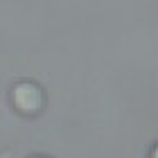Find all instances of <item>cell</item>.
<instances>
[{"label": "cell", "mask_w": 158, "mask_h": 158, "mask_svg": "<svg viewBox=\"0 0 158 158\" xmlns=\"http://www.w3.org/2000/svg\"><path fill=\"white\" fill-rule=\"evenodd\" d=\"M9 97H11L14 111L20 113L23 118H36L45 109V90L30 79H20L14 84Z\"/></svg>", "instance_id": "obj_1"}, {"label": "cell", "mask_w": 158, "mask_h": 158, "mask_svg": "<svg viewBox=\"0 0 158 158\" xmlns=\"http://www.w3.org/2000/svg\"><path fill=\"white\" fill-rule=\"evenodd\" d=\"M147 158H158V140L154 142L152 147H149V152H147Z\"/></svg>", "instance_id": "obj_2"}, {"label": "cell", "mask_w": 158, "mask_h": 158, "mask_svg": "<svg viewBox=\"0 0 158 158\" xmlns=\"http://www.w3.org/2000/svg\"><path fill=\"white\" fill-rule=\"evenodd\" d=\"M30 158H52V156H45V154H34V156H30Z\"/></svg>", "instance_id": "obj_3"}]
</instances>
